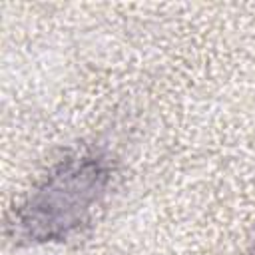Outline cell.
<instances>
[{
	"label": "cell",
	"instance_id": "1",
	"mask_svg": "<svg viewBox=\"0 0 255 255\" xmlns=\"http://www.w3.org/2000/svg\"><path fill=\"white\" fill-rule=\"evenodd\" d=\"M110 183V165L94 153L58 163L14 215V231L28 241L66 239L84 227Z\"/></svg>",
	"mask_w": 255,
	"mask_h": 255
}]
</instances>
